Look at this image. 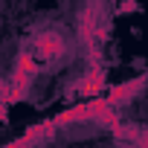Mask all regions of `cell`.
Here are the masks:
<instances>
[{"label":"cell","instance_id":"obj_1","mask_svg":"<svg viewBox=\"0 0 148 148\" xmlns=\"http://www.w3.org/2000/svg\"><path fill=\"white\" fill-rule=\"evenodd\" d=\"M38 73H41V64L35 61V55L26 49L15 58V67H12V76H9V102L6 105H18L29 96L32 90V82L38 79Z\"/></svg>","mask_w":148,"mask_h":148},{"label":"cell","instance_id":"obj_2","mask_svg":"<svg viewBox=\"0 0 148 148\" xmlns=\"http://www.w3.org/2000/svg\"><path fill=\"white\" fill-rule=\"evenodd\" d=\"M29 52L35 55V61H58L67 52V41H64L61 32L47 29V32H38L32 38V49Z\"/></svg>","mask_w":148,"mask_h":148},{"label":"cell","instance_id":"obj_3","mask_svg":"<svg viewBox=\"0 0 148 148\" xmlns=\"http://www.w3.org/2000/svg\"><path fill=\"white\" fill-rule=\"evenodd\" d=\"M105 87H108V76H105V70H102L99 64H93L84 76L76 82V90H79V96H84V99H96V96H102Z\"/></svg>","mask_w":148,"mask_h":148},{"label":"cell","instance_id":"obj_4","mask_svg":"<svg viewBox=\"0 0 148 148\" xmlns=\"http://www.w3.org/2000/svg\"><path fill=\"white\" fill-rule=\"evenodd\" d=\"M142 82H145V79L139 76V79H134V82H125V84H113V87L105 93V102H108L110 108H122L128 99H134V96L142 90Z\"/></svg>","mask_w":148,"mask_h":148},{"label":"cell","instance_id":"obj_5","mask_svg":"<svg viewBox=\"0 0 148 148\" xmlns=\"http://www.w3.org/2000/svg\"><path fill=\"white\" fill-rule=\"evenodd\" d=\"M76 122H90V105H87V99L79 102V105H73V108H64L61 113L52 116L55 128H67V125H76Z\"/></svg>","mask_w":148,"mask_h":148},{"label":"cell","instance_id":"obj_6","mask_svg":"<svg viewBox=\"0 0 148 148\" xmlns=\"http://www.w3.org/2000/svg\"><path fill=\"white\" fill-rule=\"evenodd\" d=\"M93 122H96V125H102V128H108V131H113V128L122 122V113H119V108H110V105H108V108H105Z\"/></svg>","mask_w":148,"mask_h":148},{"label":"cell","instance_id":"obj_7","mask_svg":"<svg viewBox=\"0 0 148 148\" xmlns=\"http://www.w3.org/2000/svg\"><path fill=\"white\" fill-rule=\"evenodd\" d=\"M6 102H9V82L0 79V122H6Z\"/></svg>","mask_w":148,"mask_h":148},{"label":"cell","instance_id":"obj_8","mask_svg":"<svg viewBox=\"0 0 148 148\" xmlns=\"http://www.w3.org/2000/svg\"><path fill=\"white\" fill-rule=\"evenodd\" d=\"M0 148H38V145H35L26 134H21L18 139H12V142H6V145H0Z\"/></svg>","mask_w":148,"mask_h":148}]
</instances>
